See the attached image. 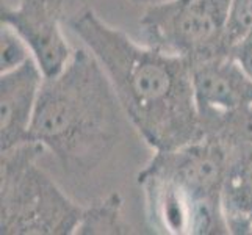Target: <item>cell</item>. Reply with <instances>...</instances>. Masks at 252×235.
<instances>
[{
  "label": "cell",
  "mask_w": 252,
  "mask_h": 235,
  "mask_svg": "<svg viewBox=\"0 0 252 235\" xmlns=\"http://www.w3.org/2000/svg\"><path fill=\"white\" fill-rule=\"evenodd\" d=\"M63 0H2V24L21 34L46 77L62 72L74 54L63 33Z\"/></svg>",
  "instance_id": "8992f818"
},
{
  "label": "cell",
  "mask_w": 252,
  "mask_h": 235,
  "mask_svg": "<svg viewBox=\"0 0 252 235\" xmlns=\"http://www.w3.org/2000/svg\"><path fill=\"white\" fill-rule=\"evenodd\" d=\"M230 55L237 60L240 66L243 67V71L252 80V32L246 38H243L238 44L233 46Z\"/></svg>",
  "instance_id": "5bb4252c"
},
{
  "label": "cell",
  "mask_w": 252,
  "mask_h": 235,
  "mask_svg": "<svg viewBox=\"0 0 252 235\" xmlns=\"http://www.w3.org/2000/svg\"><path fill=\"white\" fill-rule=\"evenodd\" d=\"M229 6L230 0H161L146 5L140 25L147 44L193 65L230 55Z\"/></svg>",
  "instance_id": "5b68a950"
},
{
  "label": "cell",
  "mask_w": 252,
  "mask_h": 235,
  "mask_svg": "<svg viewBox=\"0 0 252 235\" xmlns=\"http://www.w3.org/2000/svg\"><path fill=\"white\" fill-rule=\"evenodd\" d=\"M252 32V0H230L227 17V38L233 46Z\"/></svg>",
  "instance_id": "4fadbf2b"
},
{
  "label": "cell",
  "mask_w": 252,
  "mask_h": 235,
  "mask_svg": "<svg viewBox=\"0 0 252 235\" xmlns=\"http://www.w3.org/2000/svg\"><path fill=\"white\" fill-rule=\"evenodd\" d=\"M191 78L202 132L224 115L252 103V80L232 55L193 63Z\"/></svg>",
  "instance_id": "52a82bcc"
},
{
  "label": "cell",
  "mask_w": 252,
  "mask_h": 235,
  "mask_svg": "<svg viewBox=\"0 0 252 235\" xmlns=\"http://www.w3.org/2000/svg\"><path fill=\"white\" fill-rule=\"evenodd\" d=\"M33 58L29 44L13 27L2 24L0 27V72L10 71Z\"/></svg>",
  "instance_id": "7c38bea8"
},
{
  "label": "cell",
  "mask_w": 252,
  "mask_h": 235,
  "mask_svg": "<svg viewBox=\"0 0 252 235\" xmlns=\"http://www.w3.org/2000/svg\"><path fill=\"white\" fill-rule=\"evenodd\" d=\"M227 167L229 152L213 136L155 151L136 179L151 228L172 235L230 234L222 204Z\"/></svg>",
  "instance_id": "3957f363"
},
{
  "label": "cell",
  "mask_w": 252,
  "mask_h": 235,
  "mask_svg": "<svg viewBox=\"0 0 252 235\" xmlns=\"http://www.w3.org/2000/svg\"><path fill=\"white\" fill-rule=\"evenodd\" d=\"M251 229H252V216H251Z\"/></svg>",
  "instance_id": "2e32d148"
},
{
  "label": "cell",
  "mask_w": 252,
  "mask_h": 235,
  "mask_svg": "<svg viewBox=\"0 0 252 235\" xmlns=\"http://www.w3.org/2000/svg\"><path fill=\"white\" fill-rule=\"evenodd\" d=\"M67 24L99 60L126 118L154 151L176 149L204 136L188 60L140 44L91 8L75 13Z\"/></svg>",
  "instance_id": "6da1fadb"
},
{
  "label": "cell",
  "mask_w": 252,
  "mask_h": 235,
  "mask_svg": "<svg viewBox=\"0 0 252 235\" xmlns=\"http://www.w3.org/2000/svg\"><path fill=\"white\" fill-rule=\"evenodd\" d=\"M204 136L216 138L229 154L252 147V103L233 110L204 130Z\"/></svg>",
  "instance_id": "8fae6325"
},
{
  "label": "cell",
  "mask_w": 252,
  "mask_h": 235,
  "mask_svg": "<svg viewBox=\"0 0 252 235\" xmlns=\"http://www.w3.org/2000/svg\"><path fill=\"white\" fill-rule=\"evenodd\" d=\"M124 116L107 72L83 46L62 72L46 77L29 140L54 155L64 172L83 177L118 146Z\"/></svg>",
  "instance_id": "7a4b0ae2"
},
{
  "label": "cell",
  "mask_w": 252,
  "mask_h": 235,
  "mask_svg": "<svg viewBox=\"0 0 252 235\" xmlns=\"http://www.w3.org/2000/svg\"><path fill=\"white\" fill-rule=\"evenodd\" d=\"M46 149L32 140L2 151L0 234L72 235L83 207L63 193L38 162Z\"/></svg>",
  "instance_id": "277c9868"
},
{
  "label": "cell",
  "mask_w": 252,
  "mask_h": 235,
  "mask_svg": "<svg viewBox=\"0 0 252 235\" xmlns=\"http://www.w3.org/2000/svg\"><path fill=\"white\" fill-rule=\"evenodd\" d=\"M222 204L230 234H252V147L229 154Z\"/></svg>",
  "instance_id": "9c48e42d"
},
{
  "label": "cell",
  "mask_w": 252,
  "mask_h": 235,
  "mask_svg": "<svg viewBox=\"0 0 252 235\" xmlns=\"http://www.w3.org/2000/svg\"><path fill=\"white\" fill-rule=\"evenodd\" d=\"M133 232V226L128 224L123 215V198L119 193H110L90 207L83 208L75 235H119Z\"/></svg>",
  "instance_id": "30bf717a"
},
{
  "label": "cell",
  "mask_w": 252,
  "mask_h": 235,
  "mask_svg": "<svg viewBox=\"0 0 252 235\" xmlns=\"http://www.w3.org/2000/svg\"><path fill=\"white\" fill-rule=\"evenodd\" d=\"M135 3H144V5H151V3H155V2H161V0H132Z\"/></svg>",
  "instance_id": "9a60e30c"
},
{
  "label": "cell",
  "mask_w": 252,
  "mask_h": 235,
  "mask_svg": "<svg viewBox=\"0 0 252 235\" xmlns=\"http://www.w3.org/2000/svg\"><path fill=\"white\" fill-rule=\"evenodd\" d=\"M46 75L36 60L0 72V149L29 141L32 121Z\"/></svg>",
  "instance_id": "ba28073f"
}]
</instances>
